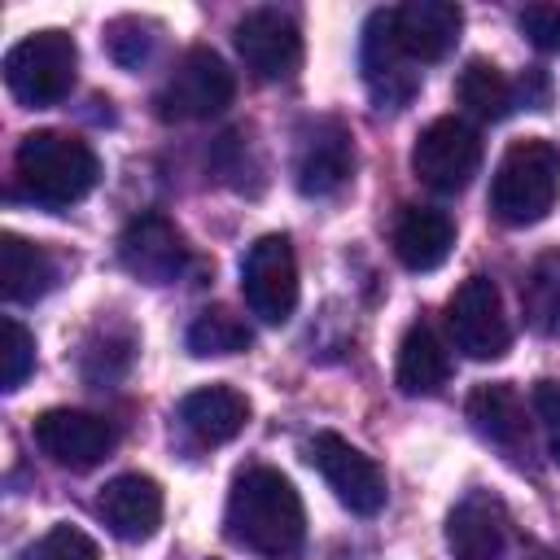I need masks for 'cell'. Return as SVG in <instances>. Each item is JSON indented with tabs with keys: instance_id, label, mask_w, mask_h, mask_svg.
Listing matches in <instances>:
<instances>
[{
	"instance_id": "6da1fadb",
	"label": "cell",
	"mask_w": 560,
	"mask_h": 560,
	"mask_svg": "<svg viewBox=\"0 0 560 560\" xmlns=\"http://www.w3.org/2000/svg\"><path fill=\"white\" fill-rule=\"evenodd\" d=\"M228 538L262 560H284L306 538V512L293 481L276 468H245L228 490Z\"/></svg>"
},
{
	"instance_id": "7a4b0ae2",
	"label": "cell",
	"mask_w": 560,
	"mask_h": 560,
	"mask_svg": "<svg viewBox=\"0 0 560 560\" xmlns=\"http://www.w3.org/2000/svg\"><path fill=\"white\" fill-rule=\"evenodd\" d=\"M13 179L26 201L44 210H66L96 188L101 162L92 144L70 131H31L13 153Z\"/></svg>"
},
{
	"instance_id": "3957f363",
	"label": "cell",
	"mask_w": 560,
	"mask_h": 560,
	"mask_svg": "<svg viewBox=\"0 0 560 560\" xmlns=\"http://www.w3.org/2000/svg\"><path fill=\"white\" fill-rule=\"evenodd\" d=\"M560 197V149L542 136L512 140L490 179V210L508 228H529L551 214Z\"/></svg>"
},
{
	"instance_id": "277c9868",
	"label": "cell",
	"mask_w": 560,
	"mask_h": 560,
	"mask_svg": "<svg viewBox=\"0 0 560 560\" xmlns=\"http://www.w3.org/2000/svg\"><path fill=\"white\" fill-rule=\"evenodd\" d=\"M79 74V48L66 31H31L4 52V88L13 101L44 109L70 96Z\"/></svg>"
},
{
	"instance_id": "5b68a950",
	"label": "cell",
	"mask_w": 560,
	"mask_h": 560,
	"mask_svg": "<svg viewBox=\"0 0 560 560\" xmlns=\"http://www.w3.org/2000/svg\"><path fill=\"white\" fill-rule=\"evenodd\" d=\"M232 96H236V79L228 61L214 48H188L166 74V83L158 88L153 105H158V118L166 122H201L223 114Z\"/></svg>"
},
{
	"instance_id": "8992f818",
	"label": "cell",
	"mask_w": 560,
	"mask_h": 560,
	"mask_svg": "<svg viewBox=\"0 0 560 560\" xmlns=\"http://www.w3.org/2000/svg\"><path fill=\"white\" fill-rule=\"evenodd\" d=\"M481 166V136L468 118H433L411 144V171L433 192H459Z\"/></svg>"
},
{
	"instance_id": "52a82bcc",
	"label": "cell",
	"mask_w": 560,
	"mask_h": 560,
	"mask_svg": "<svg viewBox=\"0 0 560 560\" xmlns=\"http://www.w3.org/2000/svg\"><path fill=\"white\" fill-rule=\"evenodd\" d=\"M446 328H451L455 350H464L477 363H490V359H503L508 354L512 324L503 315V298H499V289H494L490 276H468L451 293V302H446Z\"/></svg>"
},
{
	"instance_id": "ba28073f",
	"label": "cell",
	"mask_w": 560,
	"mask_h": 560,
	"mask_svg": "<svg viewBox=\"0 0 560 560\" xmlns=\"http://www.w3.org/2000/svg\"><path fill=\"white\" fill-rule=\"evenodd\" d=\"M241 293L245 306L262 324H284L298 311V258L289 236L267 232L241 258Z\"/></svg>"
},
{
	"instance_id": "9c48e42d",
	"label": "cell",
	"mask_w": 560,
	"mask_h": 560,
	"mask_svg": "<svg viewBox=\"0 0 560 560\" xmlns=\"http://www.w3.org/2000/svg\"><path fill=\"white\" fill-rule=\"evenodd\" d=\"M306 459L319 468L337 503H346L354 516H376L385 508V472L372 455L350 446L341 433H315L306 442Z\"/></svg>"
},
{
	"instance_id": "30bf717a",
	"label": "cell",
	"mask_w": 560,
	"mask_h": 560,
	"mask_svg": "<svg viewBox=\"0 0 560 560\" xmlns=\"http://www.w3.org/2000/svg\"><path fill=\"white\" fill-rule=\"evenodd\" d=\"M232 44H236L245 70L262 83H284L302 66V31L280 9H249L236 22Z\"/></svg>"
},
{
	"instance_id": "8fae6325",
	"label": "cell",
	"mask_w": 560,
	"mask_h": 560,
	"mask_svg": "<svg viewBox=\"0 0 560 560\" xmlns=\"http://www.w3.org/2000/svg\"><path fill=\"white\" fill-rule=\"evenodd\" d=\"M359 66H363V83H368V92H372V101L381 109H402L416 96L420 74L411 70L416 61L402 52V44L394 35V9H376L368 18Z\"/></svg>"
},
{
	"instance_id": "7c38bea8",
	"label": "cell",
	"mask_w": 560,
	"mask_h": 560,
	"mask_svg": "<svg viewBox=\"0 0 560 560\" xmlns=\"http://www.w3.org/2000/svg\"><path fill=\"white\" fill-rule=\"evenodd\" d=\"M446 547L455 560H508L516 551V534L503 499L490 490H468L446 516Z\"/></svg>"
},
{
	"instance_id": "4fadbf2b",
	"label": "cell",
	"mask_w": 560,
	"mask_h": 560,
	"mask_svg": "<svg viewBox=\"0 0 560 560\" xmlns=\"http://www.w3.org/2000/svg\"><path fill=\"white\" fill-rule=\"evenodd\" d=\"M31 433H35V446H39L52 464L74 468V472L96 468V464L114 451V429H109V420H101V416H92V411H74V407H52V411L35 416Z\"/></svg>"
},
{
	"instance_id": "5bb4252c",
	"label": "cell",
	"mask_w": 560,
	"mask_h": 560,
	"mask_svg": "<svg viewBox=\"0 0 560 560\" xmlns=\"http://www.w3.org/2000/svg\"><path fill=\"white\" fill-rule=\"evenodd\" d=\"M118 258H122V267L136 280H144V284H171L188 267V245H184V236L175 232V223L166 214L144 210V214H136L122 228Z\"/></svg>"
},
{
	"instance_id": "9a60e30c",
	"label": "cell",
	"mask_w": 560,
	"mask_h": 560,
	"mask_svg": "<svg viewBox=\"0 0 560 560\" xmlns=\"http://www.w3.org/2000/svg\"><path fill=\"white\" fill-rule=\"evenodd\" d=\"M354 171V144L350 131L337 118H319L315 127H306L302 144H298V162H293V179L302 197H332Z\"/></svg>"
},
{
	"instance_id": "2e32d148",
	"label": "cell",
	"mask_w": 560,
	"mask_h": 560,
	"mask_svg": "<svg viewBox=\"0 0 560 560\" xmlns=\"http://www.w3.org/2000/svg\"><path fill=\"white\" fill-rule=\"evenodd\" d=\"M96 512H101V521H105V529L114 538L144 542L162 525V486L153 477H144V472H122V477L101 486Z\"/></svg>"
},
{
	"instance_id": "e0dca14e",
	"label": "cell",
	"mask_w": 560,
	"mask_h": 560,
	"mask_svg": "<svg viewBox=\"0 0 560 560\" xmlns=\"http://www.w3.org/2000/svg\"><path fill=\"white\" fill-rule=\"evenodd\" d=\"M175 420L197 446H223L249 424V398L232 385H201L179 398Z\"/></svg>"
},
{
	"instance_id": "ac0fdd59",
	"label": "cell",
	"mask_w": 560,
	"mask_h": 560,
	"mask_svg": "<svg viewBox=\"0 0 560 560\" xmlns=\"http://www.w3.org/2000/svg\"><path fill=\"white\" fill-rule=\"evenodd\" d=\"M464 13L451 0H407L394 9V35L411 61H442L459 39Z\"/></svg>"
},
{
	"instance_id": "d6986e66",
	"label": "cell",
	"mask_w": 560,
	"mask_h": 560,
	"mask_svg": "<svg viewBox=\"0 0 560 560\" xmlns=\"http://www.w3.org/2000/svg\"><path fill=\"white\" fill-rule=\"evenodd\" d=\"M468 420H472V429H477L490 446H499V451H508V455L529 451L525 402H521V394H516L508 381L477 385V389L468 394Z\"/></svg>"
},
{
	"instance_id": "ffe728a7",
	"label": "cell",
	"mask_w": 560,
	"mask_h": 560,
	"mask_svg": "<svg viewBox=\"0 0 560 560\" xmlns=\"http://www.w3.org/2000/svg\"><path fill=\"white\" fill-rule=\"evenodd\" d=\"M455 245V223L446 210L433 206H407L394 223V254L407 271H433L446 262Z\"/></svg>"
},
{
	"instance_id": "44dd1931",
	"label": "cell",
	"mask_w": 560,
	"mask_h": 560,
	"mask_svg": "<svg viewBox=\"0 0 560 560\" xmlns=\"http://www.w3.org/2000/svg\"><path fill=\"white\" fill-rule=\"evenodd\" d=\"M451 376V354L442 346V337L433 332V324L416 319L402 341H398V368H394V381L402 394L420 398V394H438Z\"/></svg>"
},
{
	"instance_id": "7402d4cb",
	"label": "cell",
	"mask_w": 560,
	"mask_h": 560,
	"mask_svg": "<svg viewBox=\"0 0 560 560\" xmlns=\"http://www.w3.org/2000/svg\"><path fill=\"white\" fill-rule=\"evenodd\" d=\"M52 280H57V262L44 245H35L18 232L0 236V293H4V302H35L52 289Z\"/></svg>"
},
{
	"instance_id": "603a6c76",
	"label": "cell",
	"mask_w": 560,
	"mask_h": 560,
	"mask_svg": "<svg viewBox=\"0 0 560 560\" xmlns=\"http://www.w3.org/2000/svg\"><path fill=\"white\" fill-rule=\"evenodd\" d=\"M521 315L529 332L560 337V249H547L529 262L521 280Z\"/></svg>"
},
{
	"instance_id": "cb8c5ba5",
	"label": "cell",
	"mask_w": 560,
	"mask_h": 560,
	"mask_svg": "<svg viewBox=\"0 0 560 560\" xmlns=\"http://www.w3.org/2000/svg\"><path fill=\"white\" fill-rule=\"evenodd\" d=\"M455 96H459V105H464L472 118L499 122V118H508L512 105H516V83H508L494 61H481V57H477V61H468V66L459 70Z\"/></svg>"
},
{
	"instance_id": "d4e9b609",
	"label": "cell",
	"mask_w": 560,
	"mask_h": 560,
	"mask_svg": "<svg viewBox=\"0 0 560 560\" xmlns=\"http://www.w3.org/2000/svg\"><path fill=\"white\" fill-rule=\"evenodd\" d=\"M249 324L241 315H232L228 306H206L192 315L188 332H184V346L197 354V359H219V354H241L249 346Z\"/></svg>"
},
{
	"instance_id": "484cf974",
	"label": "cell",
	"mask_w": 560,
	"mask_h": 560,
	"mask_svg": "<svg viewBox=\"0 0 560 560\" xmlns=\"http://www.w3.org/2000/svg\"><path fill=\"white\" fill-rule=\"evenodd\" d=\"M153 44H158V35H153V26L140 22V18H118V22L105 26V48H109V57H114L122 70H140V66L153 57Z\"/></svg>"
},
{
	"instance_id": "4316f807",
	"label": "cell",
	"mask_w": 560,
	"mask_h": 560,
	"mask_svg": "<svg viewBox=\"0 0 560 560\" xmlns=\"http://www.w3.org/2000/svg\"><path fill=\"white\" fill-rule=\"evenodd\" d=\"M4 346H0V359H4V368H0V385L13 394L26 376H31V368H35V337L13 319V315H4Z\"/></svg>"
},
{
	"instance_id": "83f0119b",
	"label": "cell",
	"mask_w": 560,
	"mask_h": 560,
	"mask_svg": "<svg viewBox=\"0 0 560 560\" xmlns=\"http://www.w3.org/2000/svg\"><path fill=\"white\" fill-rule=\"evenodd\" d=\"M31 560H101V551H96V542L79 525H52L31 547Z\"/></svg>"
},
{
	"instance_id": "f1b7e54d",
	"label": "cell",
	"mask_w": 560,
	"mask_h": 560,
	"mask_svg": "<svg viewBox=\"0 0 560 560\" xmlns=\"http://www.w3.org/2000/svg\"><path fill=\"white\" fill-rule=\"evenodd\" d=\"M516 22L538 52H560V4H525Z\"/></svg>"
},
{
	"instance_id": "f546056e",
	"label": "cell",
	"mask_w": 560,
	"mask_h": 560,
	"mask_svg": "<svg viewBox=\"0 0 560 560\" xmlns=\"http://www.w3.org/2000/svg\"><path fill=\"white\" fill-rule=\"evenodd\" d=\"M534 416H538V424L547 433V451H551V459L560 468V385L556 381H538L534 385Z\"/></svg>"
},
{
	"instance_id": "4dcf8cb0",
	"label": "cell",
	"mask_w": 560,
	"mask_h": 560,
	"mask_svg": "<svg viewBox=\"0 0 560 560\" xmlns=\"http://www.w3.org/2000/svg\"><path fill=\"white\" fill-rule=\"evenodd\" d=\"M516 96H521L529 109H547V74H542V70H529V74L516 83Z\"/></svg>"
}]
</instances>
